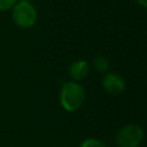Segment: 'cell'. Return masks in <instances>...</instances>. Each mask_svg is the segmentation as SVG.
<instances>
[{
	"mask_svg": "<svg viewBox=\"0 0 147 147\" xmlns=\"http://www.w3.org/2000/svg\"><path fill=\"white\" fill-rule=\"evenodd\" d=\"M85 101V88L78 82H67L60 90V103L69 113L78 110Z\"/></svg>",
	"mask_w": 147,
	"mask_h": 147,
	"instance_id": "obj_1",
	"label": "cell"
},
{
	"mask_svg": "<svg viewBox=\"0 0 147 147\" xmlns=\"http://www.w3.org/2000/svg\"><path fill=\"white\" fill-rule=\"evenodd\" d=\"M11 20L16 26L21 29L32 28L38 20V11L34 5L30 1H17L10 9Z\"/></svg>",
	"mask_w": 147,
	"mask_h": 147,
	"instance_id": "obj_2",
	"label": "cell"
},
{
	"mask_svg": "<svg viewBox=\"0 0 147 147\" xmlns=\"http://www.w3.org/2000/svg\"><path fill=\"white\" fill-rule=\"evenodd\" d=\"M115 139L118 147H138L144 139V130L137 124H126L117 131Z\"/></svg>",
	"mask_w": 147,
	"mask_h": 147,
	"instance_id": "obj_3",
	"label": "cell"
},
{
	"mask_svg": "<svg viewBox=\"0 0 147 147\" xmlns=\"http://www.w3.org/2000/svg\"><path fill=\"white\" fill-rule=\"evenodd\" d=\"M102 87L110 95H118L125 90V80L116 72H107L102 78Z\"/></svg>",
	"mask_w": 147,
	"mask_h": 147,
	"instance_id": "obj_4",
	"label": "cell"
},
{
	"mask_svg": "<svg viewBox=\"0 0 147 147\" xmlns=\"http://www.w3.org/2000/svg\"><path fill=\"white\" fill-rule=\"evenodd\" d=\"M68 72L74 82H80L87 77L90 72V64L85 60H76L70 63Z\"/></svg>",
	"mask_w": 147,
	"mask_h": 147,
	"instance_id": "obj_5",
	"label": "cell"
},
{
	"mask_svg": "<svg viewBox=\"0 0 147 147\" xmlns=\"http://www.w3.org/2000/svg\"><path fill=\"white\" fill-rule=\"evenodd\" d=\"M109 60L108 57H106L105 55H98L93 59V68L98 71V72H107L109 70Z\"/></svg>",
	"mask_w": 147,
	"mask_h": 147,
	"instance_id": "obj_6",
	"label": "cell"
},
{
	"mask_svg": "<svg viewBox=\"0 0 147 147\" xmlns=\"http://www.w3.org/2000/svg\"><path fill=\"white\" fill-rule=\"evenodd\" d=\"M79 147H107V146L105 142H102L96 138H87L79 145Z\"/></svg>",
	"mask_w": 147,
	"mask_h": 147,
	"instance_id": "obj_7",
	"label": "cell"
},
{
	"mask_svg": "<svg viewBox=\"0 0 147 147\" xmlns=\"http://www.w3.org/2000/svg\"><path fill=\"white\" fill-rule=\"evenodd\" d=\"M17 1L18 0H0V11L2 13V11L10 10Z\"/></svg>",
	"mask_w": 147,
	"mask_h": 147,
	"instance_id": "obj_8",
	"label": "cell"
},
{
	"mask_svg": "<svg viewBox=\"0 0 147 147\" xmlns=\"http://www.w3.org/2000/svg\"><path fill=\"white\" fill-rule=\"evenodd\" d=\"M136 1L139 6H141L144 8H147V0H136Z\"/></svg>",
	"mask_w": 147,
	"mask_h": 147,
	"instance_id": "obj_9",
	"label": "cell"
},
{
	"mask_svg": "<svg viewBox=\"0 0 147 147\" xmlns=\"http://www.w3.org/2000/svg\"><path fill=\"white\" fill-rule=\"evenodd\" d=\"M20 1H30V2H31L32 0H20Z\"/></svg>",
	"mask_w": 147,
	"mask_h": 147,
	"instance_id": "obj_10",
	"label": "cell"
}]
</instances>
